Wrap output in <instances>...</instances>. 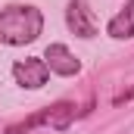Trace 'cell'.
Here are the masks:
<instances>
[{"mask_svg":"<svg viewBox=\"0 0 134 134\" xmlns=\"http://www.w3.org/2000/svg\"><path fill=\"white\" fill-rule=\"evenodd\" d=\"M13 78H16V84H19V87L37 91V87H44V84H47L50 69H47V63H44V59L28 56V59H19V63L13 66Z\"/></svg>","mask_w":134,"mask_h":134,"instance_id":"cell-2","label":"cell"},{"mask_svg":"<svg viewBox=\"0 0 134 134\" xmlns=\"http://www.w3.org/2000/svg\"><path fill=\"white\" fill-rule=\"evenodd\" d=\"M44 63H47V69H50V72L66 75V78H72V75H78V72H81L78 56L69 50L66 44H50V47H47V53H44Z\"/></svg>","mask_w":134,"mask_h":134,"instance_id":"cell-3","label":"cell"},{"mask_svg":"<svg viewBox=\"0 0 134 134\" xmlns=\"http://www.w3.org/2000/svg\"><path fill=\"white\" fill-rule=\"evenodd\" d=\"M109 37H115V41H128L134 37V0L125 3V9L122 13H115L112 19H109Z\"/></svg>","mask_w":134,"mask_h":134,"instance_id":"cell-5","label":"cell"},{"mask_svg":"<svg viewBox=\"0 0 134 134\" xmlns=\"http://www.w3.org/2000/svg\"><path fill=\"white\" fill-rule=\"evenodd\" d=\"M37 125H47V109H41V112H34V115H28V119H22V122L9 125L6 134H28V131H34Z\"/></svg>","mask_w":134,"mask_h":134,"instance_id":"cell-7","label":"cell"},{"mask_svg":"<svg viewBox=\"0 0 134 134\" xmlns=\"http://www.w3.org/2000/svg\"><path fill=\"white\" fill-rule=\"evenodd\" d=\"M128 100H134V84L128 87V91H122V94L115 97V106H122V103H128Z\"/></svg>","mask_w":134,"mask_h":134,"instance_id":"cell-8","label":"cell"},{"mask_svg":"<svg viewBox=\"0 0 134 134\" xmlns=\"http://www.w3.org/2000/svg\"><path fill=\"white\" fill-rule=\"evenodd\" d=\"M41 31H44V16L37 6L13 3L6 9H0V44H9V47L31 44V41H37Z\"/></svg>","mask_w":134,"mask_h":134,"instance_id":"cell-1","label":"cell"},{"mask_svg":"<svg viewBox=\"0 0 134 134\" xmlns=\"http://www.w3.org/2000/svg\"><path fill=\"white\" fill-rule=\"evenodd\" d=\"M66 22H69V28L78 34V37H94V34H97V19H94V13L87 9L84 0H72V3H69Z\"/></svg>","mask_w":134,"mask_h":134,"instance_id":"cell-4","label":"cell"},{"mask_svg":"<svg viewBox=\"0 0 134 134\" xmlns=\"http://www.w3.org/2000/svg\"><path fill=\"white\" fill-rule=\"evenodd\" d=\"M72 119H75V106L69 100H59V103H53L47 109V125L53 131H66L69 125H72Z\"/></svg>","mask_w":134,"mask_h":134,"instance_id":"cell-6","label":"cell"}]
</instances>
